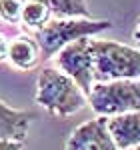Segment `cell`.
Returning a JSON list of instances; mask_svg holds the SVG:
<instances>
[{
    "label": "cell",
    "mask_w": 140,
    "mask_h": 150,
    "mask_svg": "<svg viewBox=\"0 0 140 150\" xmlns=\"http://www.w3.org/2000/svg\"><path fill=\"white\" fill-rule=\"evenodd\" d=\"M110 20H94V18H54L34 32V38L40 46L42 58L56 56L64 46L80 38H94L96 34L110 30Z\"/></svg>",
    "instance_id": "obj_3"
},
{
    "label": "cell",
    "mask_w": 140,
    "mask_h": 150,
    "mask_svg": "<svg viewBox=\"0 0 140 150\" xmlns=\"http://www.w3.org/2000/svg\"><path fill=\"white\" fill-rule=\"evenodd\" d=\"M54 18H92L86 0H46Z\"/></svg>",
    "instance_id": "obj_11"
},
{
    "label": "cell",
    "mask_w": 140,
    "mask_h": 150,
    "mask_svg": "<svg viewBox=\"0 0 140 150\" xmlns=\"http://www.w3.org/2000/svg\"><path fill=\"white\" fill-rule=\"evenodd\" d=\"M36 104L50 114L68 118L88 104V96L80 86L58 68H42L36 80Z\"/></svg>",
    "instance_id": "obj_1"
},
{
    "label": "cell",
    "mask_w": 140,
    "mask_h": 150,
    "mask_svg": "<svg viewBox=\"0 0 140 150\" xmlns=\"http://www.w3.org/2000/svg\"><path fill=\"white\" fill-rule=\"evenodd\" d=\"M56 66L80 86L86 96L94 86V58H92V38H80L64 46L56 54Z\"/></svg>",
    "instance_id": "obj_5"
},
{
    "label": "cell",
    "mask_w": 140,
    "mask_h": 150,
    "mask_svg": "<svg viewBox=\"0 0 140 150\" xmlns=\"http://www.w3.org/2000/svg\"><path fill=\"white\" fill-rule=\"evenodd\" d=\"M24 0H0V20L6 24L22 22Z\"/></svg>",
    "instance_id": "obj_12"
},
{
    "label": "cell",
    "mask_w": 140,
    "mask_h": 150,
    "mask_svg": "<svg viewBox=\"0 0 140 150\" xmlns=\"http://www.w3.org/2000/svg\"><path fill=\"white\" fill-rule=\"evenodd\" d=\"M54 14L50 10L46 0H24V8H22V24L26 28L38 32L40 28H44Z\"/></svg>",
    "instance_id": "obj_10"
},
{
    "label": "cell",
    "mask_w": 140,
    "mask_h": 150,
    "mask_svg": "<svg viewBox=\"0 0 140 150\" xmlns=\"http://www.w3.org/2000/svg\"><path fill=\"white\" fill-rule=\"evenodd\" d=\"M136 150H140V148H136Z\"/></svg>",
    "instance_id": "obj_16"
},
{
    "label": "cell",
    "mask_w": 140,
    "mask_h": 150,
    "mask_svg": "<svg viewBox=\"0 0 140 150\" xmlns=\"http://www.w3.org/2000/svg\"><path fill=\"white\" fill-rule=\"evenodd\" d=\"M8 50H10V40H8V36L0 30V62L8 60Z\"/></svg>",
    "instance_id": "obj_13"
},
{
    "label": "cell",
    "mask_w": 140,
    "mask_h": 150,
    "mask_svg": "<svg viewBox=\"0 0 140 150\" xmlns=\"http://www.w3.org/2000/svg\"><path fill=\"white\" fill-rule=\"evenodd\" d=\"M132 38H134V42H136V46H138V50H140V18H138V22H136L134 32H132Z\"/></svg>",
    "instance_id": "obj_15"
},
{
    "label": "cell",
    "mask_w": 140,
    "mask_h": 150,
    "mask_svg": "<svg viewBox=\"0 0 140 150\" xmlns=\"http://www.w3.org/2000/svg\"><path fill=\"white\" fill-rule=\"evenodd\" d=\"M88 104L102 118L136 112L140 110V80L94 82Z\"/></svg>",
    "instance_id": "obj_4"
},
{
    "label": "cell",
    "mask_w": 140,
    "mask_h": 150,
    "mask_svg": "<svg viewBox=\"0 0 140 150\" xmlns=\"http://www.w3.org/2000/svg\"><path fill=\"white\" fill-rule=\"evenodd\" d=\"M42 58V52H40V46L36 42L34 36H16L14 40H10V50H8V62L16 70H32L38 66Z\"/></svg>",
    "instance_id": "obj_9"
},
{
    "label": "cell",
    "mask_w": 140,
    "mask_h": 150,
    "mask_svg": "<svg viewBox=\"0 0 140 150\" xmlns=\"http://www.w3.org/2000/svg\"><path fill=\"white\" fill-rule=\"evenodd\" d=\"M24 142H16V140H0V150H22Z\"/></svg>",
    "instance_id": "obj_14"
},
{
    "label": "cell",
    "mask_w": 140,
    "mask_h": 150,
    "mask_svg": "<svg viewBox=\"0 0 140 150\" xmlns=\"http://www.w3.org/2000/svg\"><path fill=\"white\" fill-rule=\"evenodd\" d=\"M66 150H118L108 132V118L96 116L70 132Z\"/></svg>",
    "instance_id": "obj_6"
},
{
    "label": "cell",
    "mask_w": 140,
    "mask_h": 150,
    "mask_svg": "<svg viewBox=\"0 0 140 150\" xmlns=\"http://www.w3.org/2000/svg\"><path fill=\"white\" fill-rule=\"evenodd\" d=\"M108 132L118 150L140 148V110L108 118Z\"/></svg>",
    "instance_id": "obj_7"
},
{
    "label": "cell",
    "mask_w": 140,
    "mask_h": 150,
    "mask_svg": "<svg viewBox=\"0 0 140 150\" xmlns=\"http://www.w3.org/2000/svg\"><path fill=\"white\" fill-rule=\"evenodd\" d=\"M36 118L32 110L10 108L0 100V140H16L24 142L28 134V126Z\"/></svg>",
    "instance_id": "obj_8"
},
{
    "label": "cell",
    "mask_w": 140,
    "mask_h": 150,
    "mask_svg": "<svg viewBox=\"0 0 140 150\" xmlns=\"http://www.w3.org/2000/svg\"><path fill=\"white\" fill-rule=\"evenodd\" d=\"M94 82L140 80V50L116 40L92 38Z\"/></svg>",
    "instance_id": "obj_2"
}]
</instances>
